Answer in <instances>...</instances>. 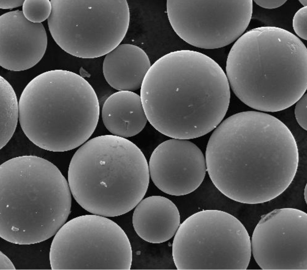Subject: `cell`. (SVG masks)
I'll return each instance as SVG.
<instances>
[{"label":"cell","instance_id":"cell-1","mask_svg":"<svg viewBox=\"0 0 307 270\" xmlns=\"http://www.w3.org/2000/svg\"><path fill=\"white\" fill-rule=\"evenodd\" d=\"M205 159L212 182L236 201L257 204L281 194L298 170V146L281 121L268 114H235L216 129L208 142Z\"/></svg>","mask_w":307,"mask_h":270},{"label":"cell","instance_id":"cell-2","mask_svg":"<svg viewBox=\"0 0 307 270\" xmlns=\"http://www.w3.org/2000/svg\"><path fill=\"white\" fill-rule=\"evenodd\" d=\"M140 89L148 121L172 138H196L213 130L224 117L230 99L221 68L206 55L189 50L159 58Z\"/></svg>","mask_w":307,"mask_h":270},{"label":"cell","instance_id":"cell-3","mask_svg":"<svg viewBox=\"0 0 307 270\" xmlns=\"http://www.w3.org/2000/svg\"><path fill=\"white\" fill-rule=\"evenodd\" d=\"M226 76L236 97L249 107L281 111L296 103L307 88V50L296 36L275 27L246 32L227 58Z\"/></svg>","mask_w":307,"mask_h":270},{"label":"cell","instance_id":"cell-4","mask_svg":"<svg viewBox=\"0 0 307 270\" xmlns=\"http://www.w3.org/2000/svg\"><path fill=\"white\" fill-rule=\"evenodd\" d=\"M21 128L32 142L53 152L71 150L94 131L100 107L97 96L83 77L55 70L36 76L23 90L19 103Z\"/></svg>","mask_w":307,"mask_h":270},{"label":"cell","instance_id":"cell-5","mask_svg":"<svg viewBox=\"0 0 307 270\" xmlns=\"http://www.w3.org/2000/svg\"><path fill=\"white\" fill-rule=\"evenodd\" d=\"M149 165L134 143L113 135L94 137L77 151L69 164L68 181L74 198L94 214L114 217L134 208L144 197Z\"/></svg>","mask_w":307,"mask_h":270},{"label":"cell","instance_id":"cell-6","mask_svg":"<svg viewBox=\"0 0 307 270\" xmlns=\"http://www.w3.org/2000/svg\"><path fill=\"white\" fill-rule=\"evenodd\" d=\"M71 192L60 170L49 161L33 155L10 159L0 166V225L23 239L46 238L65 223Z\"/></svg>","mask_w":307,"mask_h":270},{"label":"cell","instance_id":"cell-7","mask_svg":"<svg viewBox=\"0 0 307 270\" xmlns=\"http://www.w3.org/2000/svg\"><path fill=\"white\" fill-rule=\"evenodd\" d=\"M172 256L177 270H243L251 255L250 237L234 216L217 210L197 212L174 235Z\"/></svg>","mask_w":307,"mask_h":270},{"label":"cell","instance_id":"cell-8","mask_svg":"<svg viewBox=\"0 0 307 270\" xmlns=\"http://www.w3.org/2000/svg\"><path fill=\"white\" fill-rule=\"evenodd\" d=\"M50 1V33L61 49L74 56L93 58L106 55L120 44L128 30L126 0Z\"/></svg>","mask_w":307,"mask_h":270},{"label":"cell","instance_id":"cell-9","mask_svg":"<svg viewBox=\"0 0 307 270\" xmlns=\"http://www.w3.org/2000/svg\"><path fill=\"white\" fill-rule=\"evenodd\" d=\"M49 254L52 270H130L129 239L118 224L105 217L86 215L58 231Z\"/></svg>","mask_w":307,"mask_h":270},{"label":"cell","instance_id":"cell-10","mask_svg":"<svg viewBox=\"0 0 307 270\" xmlns=\"http://www.w3.org/2000/svg\"><path fill=\"white\" fill-rule=\"evenodd\" d=\"M167 13L173 29L194 46L215 49L230 44L248 27L252 0H168Z\"/></svg>","mask_w":307,"mask_h":270},{"label":"cell","instance_id":"cell-11","mask_svg":"<svg viewBox=\"0 0 307 270\" xmlns=\"http://www.w3.org/2000/svg\"><path fill=\"white\" fill-rule=\"evenodd\" d=\"M251 252L263 270H307V214L293 208L263 215L253 231Z\"/></svg>","mask_w":307,"mask_h":270},{"label":"cell","instance_id":"cell-12","mask_svg":"<svg viewBox=\"0 0 307 270\" xmlns=\"http://www.w3.org/2000/svg\"><path fill=\"white\" fill-rule=\"evenodd\" d=\"M154 183L167 194L180 196L190 194L203 182L206 168L201 150L188 140L172 138L154 149L149 164Z\"/></svg>","mask_w":307,"mask_h":270},{"label":"cell","instance_id":"cell-13","mask_svg":"<svg viewBox=\"0 0 307 270\" xmlns=\"http://www.w3.org/2000/svg\"><path fill=\"white\" fill-rule=\"evenodd\" d=\"M0 65L11 70L29 69L41 60L46 52L47 38L41 23L28 20L17 10L0 17Z\"/></svg>","mask_w":307,"mask_h":270},{"label":"cell","instance_id":"cell-14","mask_svg":"<svg viewBox=\"0 0 307 270\" xmlns=\"http://www.w3.org/2000/svg\"><path fill=\"white\" fill-rule=\"evenodd\" d=\"M178 208L171 200L160 196L147 197L136 206L132 224L137 235L144 240L160 243L174 236L180 225Z\"/></svg>","mask_w":307,"mask_h":270},{"label":"cell","instance_id":"cell-15","mask_svg":"<svg viewBox=\"0 0 307 270\" xmlns=\"http://www.w3.org/2000/svg\"><path fill=\"white\" fill-rule=\"evenodd\" d=\"M151 66L149 58L142 49L123 44L106 55L103 72L107 82L114 89L134 92L140 88Z\"/></svg>","mask_w":307,"mask_h":270},{"label":"cell","instance_id":"cell-16","mask_svg":"<svg viewBox=\"0 0 307 270\" xmlns=\"http://www.w3.org/2000/svg\"><path fill=\"white\" fill-rule=\"evenodd\" d=\"M101 113L107 130L124 138L137 134L148 121L140 95L133 92L119 91L110 95L103 104Z\"/></svg>","mask_w":307,"mask_h":270},{"label":"cell","instance_id":"cell-17","mask_svg":"<svg viewBox=\"0 0 307 270\" xmlns=\"http://www.w3.org/2000/svg\"><path fill=\"white\" fill-rule=\"evenodd\" d=\"M0 83L1 149L9 142L15 132L19 117V107L11 86L1 76Z\"/></svg>","mask_w":307,"mask_h":270},{"label":"cell","instance_id":"cell-18","mask_svg":"<svg viewBox=\"0 0 307 270\" xmlns=\"http://www.w3.org/2000/svg\"><path fill=\"white\" fill-rule=\"evenodd\" d=\"M22 12L28 20L34 23H41L49 17L52 11L50 1L45 0H24Z\"/></svg>","mask_w":307,"mask_h":270},{"label":"cell","instance_id":"cell-19","mask_svg":"<svg viewBox=\"0 0 307 270\" xmlns=\"http://www.w3.org/2000/svg\"><path fill=\"white\" fill-rule=\"evenodd\" d=\"M293 26L295 33L299 37L307 40V6L301 8L296 13L293 19Z\"/></svg>","mask_w":307,"mask_h":270},{"label":"cell","instance_id":"cell-20","mask_svg":"<svg viewBox=\"0 0 307 270\" xmlns=\"http://www.w3.org/2000/svg\"><path fill=\"white\" fill-rule=\"evenodd\" d=\"M307 93H305L296 102L294 113L296 120L300 127L307 130Z\"/></svg>","mask_w":307,"mask_h":270},{"label":"cell","instance_id":"cell-21","mask_svg":"<svg viewBox=\"0 0 307 270\" xmlns=\"http://www.w3.org/2000/svg\"><path fill=\"white\" fill-rule=\"evenodd\" d=\"M287 0H254V2L262 8L272 9L278 8L285 4Z\"/></svg>","mask_w":307,"mask_h":270},{"label":"cell","instance_id":"cell-22","mask_svg":"<svg viewBox=\"0 0 307 270\" xmlns=\"http://www.w3.org/2000/svg\"><path fill=\"white\" fill-rule=\"evenodd\" d=\"M0 270H15V267L9 258L2 251L0 252Z\"/></svg>","mask_w":307,"mask_h":270},{"label":"cell","instance_id":"cell-23","mask_svg":"<svg viewBox=\"0 0 307 270\" xmlns=\"http://www.w3.org/2000/svg\"><path fill=\"white\" fill-rule=\"evenodd\" d=\"M24 0H0V8L10 9L23 6Z\"/></svg>","mask_w":307,"mask_h":270},{"label":"cell","instance_id":"cell-24","mask_svg":"<svg viewBox=\"0 0 307 270\" xmlns=\"http://www.w3.org/2000/svg\"><path fill=\"white\" fill-rule=\"evenodd\" d=\"M307 185L306 184L305 187L304 192V197L305 198V200L306 203H307Z\"/></svg>","mask_w":307,"mask_h":270},{"label":"cell","instance_id":"cell-25","mask_svg":"<svg viewBox=\"0 0 307 270\" xmlns=\"http://www.w3.org/2000/svg\"><path fill=\"white\" fill-rule=\"evenodd\" d=\"M300 3L303 6L306 7L307 5V0H299Z\"/></svg>","mask_w":307,"mask_h":270}]
</instances>
